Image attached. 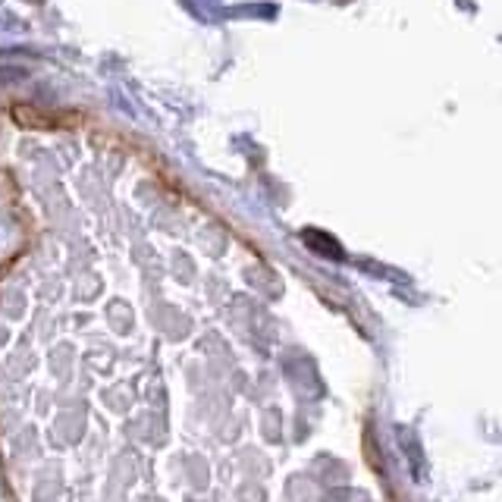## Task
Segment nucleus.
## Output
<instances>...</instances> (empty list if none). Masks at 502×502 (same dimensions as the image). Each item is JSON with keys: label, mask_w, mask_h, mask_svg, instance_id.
<instances>
[]
</instances>
